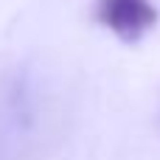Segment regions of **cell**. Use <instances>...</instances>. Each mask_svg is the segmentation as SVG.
I'll list each match as a JSON object with an SVG mask.
<instances>
[{"label": "cell", "mask_w": 160, "mask_h": 160, "mask_svg": "<svg viewBox=\"0 0 160 160\" xmlns=\"http://www.w3.org/2000/svg\"><path fill=\"white\" fill-rule=\"evenodd\" d=\"M96 20L124 42H138L149 28H155L158 8L152 0H98Z\"/></svg>", "instance_id": "obj_1"}]
</instances>
